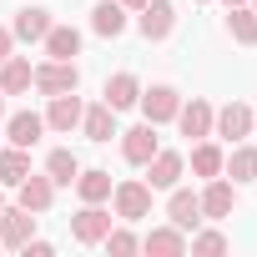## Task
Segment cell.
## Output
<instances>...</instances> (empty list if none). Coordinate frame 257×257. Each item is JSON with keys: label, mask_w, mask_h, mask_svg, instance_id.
<instances>
[{"label": "cell", "mask_w": 257, "mask_h": 257, "mask_svg": "<svg viewBox=\"0 0 257 257\" xmlns=\"http://www.w3.org/2000/svg\"><path fill=\"white\" fill-rule=\"evenodd\" d=\"M31 86L41 91V96H66V91H76L81 86V71H76V61H41L36 71H31Z\"/></svg>", "instance_id": "cell-1"}, {"label": "cell", "mask_w": 257, "mask_h": 257, "mask_svg": "<svg viewBox=\"0 0 257 257\" xmlns=\"http://www.w3.org/2000/svg\"><path fill=\"white\" fill-rule=\"evenodd\" d=\"M111 202H116V217H121V222L152 217V187H147V182H116V187H111Z\"/></svg>", "instance_id": "cell-2"}, {"label": "cell", "mask_w": 257, "mask_h": 257, "mask_svg": "<svg viewBox=\"0 0 257 257\" xmlns=\"http://www.w3.org/2000/svg\"><path fill=\"white\" fill-rule=\"evenodd\" d=\"M212 137L247 142V137H252V106H247V101H227V106L212 116Z\"/></svg>", "instance_id": "cell-3"}, {"label": "cell", "mask_w": 257, "mask_h": 257, "mask_svg": "<svg viewBox=\"0 0 257 257\" xmlns=\"http://www.w3.org/2000/svg\"><path fill=\"white\" fill-rule=\"evenodd\" d=\"M172 26H177V6H172V0H147V6L137 11V31L147 41H167Z\"/></svg>", "instance_id": "cell-4"}, {"label": "cell", "mask_w": 257, "mask_h": 257, "mask_svg": "<svg viewBox=\"0 0 257 257\" xmlns=\"http://www.w3.org/2000/svg\"><path fill=\"white\" fill-rule=\"evenodd\" d=\"M182 172H187L182 152H167V147H157V157L147 162V187H152V192H172V187L182 182Z\"/></svg>", "instance_id": "cell-5"}, {"label": "cell", "mask_w": 257, "mask_h": 257, "mask_svg": "<svg viewBox=\"0 0 257 257\" xmlns=\"http://www.w3.org/2000/svg\"><path fill=\"white\" fill-rule=\"evenodd\" d=\"M197 197H202V217H207V222H222V217H232V207H237V182L207 177V192H197Z\"/></svg>", "instance_id": "cell-6"}, {"label": "cell", "mask_w": 257, "mask_h": 257, "mask_svg": "<svg viewBox=\"0 0 257 257\" xmlns=\"http://www.w3.org/2000/svg\"><path fill=\"white\" fill-rule=\"evenodd\" d=\"M106 232H111V212H106L101 202H86V207L71 217V237H76V242H86V247H96Z\"/></svg>", "instance_id": "cell-7"}, {"label": "cell", "mask_w": 257, "mask_h": 257, "mask_svg": "<svg viewBox=\"0 0 257 257\" xmlns=\"http://www.w3.org/2000/svg\"><path fill=\"white\" fill-rule=\"evenodd\" d=\"M157 126L152 121H142V126H132V132H121V157L132 162V167H147L152 157H157Z\"/></svg>", "instance_id": "cell-8"}, {"label": "cell", "mask_w": 257, "mask_h": 257, "mask_svg": "<svg viewBox=\"0 0 257 257\" xmlns=\"http://www.w3.org/2000/svg\"><path fill=\"white\" fill-rule=\"evenodd\" d=\"M137 106L147 111V121H152V126H162V121H177V106H182V91H177V86H147Z\"/></svg>", "instance_id": "cell-9"}, {"label": "cell", "mask_w": 257, "mask_h": 257, "mask_svg": "<svg viewBox=\"0 0 257 257\" xmlns=\"http://www.w3.org/2000/svg\"><path fill=\"white\" fill-rule=\"evenodd\" d=\"M167 217L182 227V232H197L207 217H202V197L192 192V187H172V197H167Z\"/></svg>", "instance_id": "cell-10"}, {"label": "cell", "mask_w": 257, "mask_h": 257, "mask_svg": "<svg viewBox=\"0 0 257 257\" xmlns=\"http://www.w3.org/2000/svg\"><path fill=\"white\" fill-rule=\"evenodd\" d=\"M36 237V212H26V207H6L0 212V247H26Z\"/></svg>", "instance_id": "cell-11"}, {"label": "cell", "mask_w": 257, "mask_h": 257, "mask_svg": "<svg viewBox=\"0 0 257 257\" xmlns=\"http://www.w3.org/2000/svg\"><path fill=\"white\" fill-rule=\"evenodd\" d=\"M212 106L202 101V96H192V101H182L177 106V126H182V137H192V142H202V137H212Z\"/></svg>", "instance_id": "cell-12"}, {"label": "cell", "mask_w": 257, "mask_h": 257, "mask_svg": "<svg viewBox=\"0 0 257 257\" xmlns=\"http://www.w3.org/2000/svg\"><path fill=\"white\" fill-rule=\"evenodd\" d=\"M81 96L76 91H66V96H51V106H46V132H76L81 126Z\"/></svg>", "instance_id": "cell-13"}, {"label": "cell", "mask_w": 257, "mask_h": 257, "mask_svg": "<svg viewBox=\"0 0 257 257\" xmlns=\"http://www.w3.org/2000/svg\"><path fill=\"white\" fill-rule=\"evenodd\" d=\"M16 192H21V207H26V212H36V217H41V212H51V202H56V182H51L46 172H31Z\"/></svg>", "instance_id": "cell-14"}, {"label": "cell", "mask_w": 257, "mask_h": 257, "mask_svg": "<svg viewBox=\"0 0 257 257\" xmlns=\"http://www.w3.org/2000/svg\"><path fill=\"white\" fill-rule=\"evenodd\" d=\"M142 252H152V257H182L187 252V232L172 222V227H152L147 237H142Z\"/></svg>", "instance_id": "cell-15"}, {"label": "cell", "mask_w": 257, "mask_h": 257, "mask_svg": "<svg viewBox=\"0 0 257 257\" xmlns=\"http://www.w3.org/2000/svg\"><path fill=\"white\" fill-rule=\"evenodd\" d=\"M56 21H51V11H41V6H26L21 16H16V26H11V36L16 41H26V46H36V41H46V31H51Z\"/></svg>", "instance_id": "cell-16"}, {"label": "cell", "mask_w": 257, "mask_h": 257, "mask_svg": "<svg viewBox=\"0 0 257 257\" xmlns=\"http://www.w3.org/2000/svg\"><path fill=\"white\" fill-rule=\"evenodd\" d=\"M137 101H142V81H137L132 71H116V76L106 81V106H111V111H132Z\"/></svg>", "instance_id": "cell-17"}, {"label": "cell", "mask_w": 257, "mask_h": 257, "mask_svg": "<svg viewBox=\"0 0 257 257\" xmlns=\"http://www.w3.org/2000/svg\"><path fill=\"white\" fill-rule=\"evenodd\" d=\"M41 132H46V116H36V111H16L11 121H6V137H11V147H36L41 142Z\"/></svg>", "instance_id": "cell-18"}, {"label": "cell", "mask_w": 257, "mask_h": 257, "mask_svg": "<svg viewBox=\"0 0 257 257\" xmlns=\"http://www.w3.org/2000/svg\"><path fill=\"white\" fill-rule=\"evenodd\" d=\"M81 132H86L91 142H111V137H121V132H116V111H111L106 101L86 106V111H81Z\"/></svg>", "instance_id": "cell-19"}, {"label": "cell", "mask_w": 257, "mask_h": 257, "mask_svg": "<svg viewBox=\"0 0 257 257\" xmlns=\"http://www.w3.org/2000/svg\"><path fill=\"white\" fill-rule=\"evenodd\" d=\"M91 31L106 36V41H116V36L126 31V6H121V0H96V11H91Z\"/></svg>", "instance_id": "cell-20"}, {"label": "cell", "mask_w": 257, "mask_h": 257, "mask_svg": "<svg viewBox=\"0 0 257 257\" xmlns=\"http://www.w3.org/2000/svg\"><path fill=\"white\" fill-rule=\"evenodd\" d=\"M41 46H46L51 61H76V56H81V31H76V26H51Z\"/></svg>", "instance_id": "cell-21"}, {"label": "cell", "mask_w": 257, "mask_h": 257, "mask_svg": "<svg viewBox=\"0 0 257 257\" xmlns=\"http://www.w3.org/2000/svg\"><path fill=\"white\" fill-rule=\"evenodd\" d=\"M31 56H6L0 61V91L6 96H21V91H31Z\"/></svg>", "instance_id": "cell-22"}, {"label": "cell", "mask_w": 257, "mask_h": 257, "mask_svg": "<svg viewBox=\"0 0 257 257\" xmlns=\"http://www.w3.org/2000/svg\"><path fill=\"white\" fill-rule=\"evenodd\" d=\"M222 172H227L232 182H257V147L237 142V147H232V157H222Z\"/></svg>", "instance_id": "cell-23"}, {"label": "cell", "mask_w": 257, "mask_h": 257, "mask_svg": "<svg viewBox=\"0 0 257 257\" xmlns=\"http://www.w3.org/2000/svg\"><path fill=\"white\" fill-rule=\"evenodd\" d=\"M31 177V152L26 147H6L0 152V187H21Z\"/></svg>", "instance_id": "cell-24"}, {"label": "cell", "mask_w": 257, "mask_h": 257, "mask_svg": "<svg viewBox=\"0 0 257 257\" xmlns=\"http://www.w3.org/2000/svg\"><path fill=\"white\" fill-rule=\"evenodd\" d=\"M76 172H81V162H76L71 147H56V152L46 157V177H51L56 187H76Z\"/></svg>", "instance_id": "cell-25"}, {"label": "cell", "mask_w": 257, "mask_h": 257, "mask_svg": "<svg viewBox=\"0 0 257 257\" xmlns=\"http://www.w3.org/2000/svg\"><path fill=\"white\" fill-rule=\"evenodd\" d=\"M76 192H81V202H111V172H101V167L76 172Z\"/></svg>", "instance_id": "cell-26"}, {"label": "cell", "mask_w": 257, "mask_h": 257, "mask_svg": "<svg viewBox=\"0 0 257 257\" xmlns=\"http://www.w3.org/2000/svg\"><path fill=\"white\" fill-rule=\"evenodd\" d=\"M232 16H227V26H232V41L237 46H257V16H252V6H227Z\"/></svg>", "instance_id": "cell-27"}, {"label": "cell", "mask_w": 257, "mask_h": 257, "mask_svg": "<svg viewBox=\"0 0 257 257\" xmlns=\"http://www.w3.org/2000/svg\"><path fill=\"white\" fill-rule=\"evenodd\" d=\"M192 172L197 177H222V147H212L207 137L192 147Z\"/></svg>", "instance_id": "cell-28"}, {"label": "cell", "mask_w": 257, "mask_h": 257, "mask_svg": "<svg viewBox=\"0 0 257 257\" xmlns=\"http://www.w3.org/2000/svg\"><path fill=\"white\" fill-rule=\"evenodd\" d=\"M101 242H106V252H116V257H132V252H142V237H137V232H126V227H111Z\"/></svg>", "instance_id": "cell-29"}, {"label": "cell", "mask_w": 257, "mask_h": 257, "mask_svg": "<svg viewBox=\"0 0 257 257\" xmlns=\"http://www.w3.org/2000/svg\"><path fill=\"white\" fill-rule=\"evenodd\" d=\"M187 252H227V232H217V227H207V232H192L187 237Z\"/></svg>", "instance_id": "cell-30"}, {"label": "cell", "mask_w": 257, "mask_h": 257, "mask_svg": "<svg viewBox=\"0 0 257 257\" xmlns=\"http://www.w3.org/2000/svg\"><path fill=\"white\" fill-rule=\"evenodd\" d=\"M21 252H26V257H51V252H56V247H51V242H46V237H31V242H26V247H21Z\"/></svg>", "instance_id": "cell-31"}, {"label": "cell", "mask_w": 257, "mask_h": 257, "mask_svg": "<svg viewBox=\"0 0 257 257\" xmlns=\"http://www.w3.org/2000/svg\"><path fill=\"white\" fill-rule=\"evenodd\" d=\"M11 46H16V36H11L6 26H0V61H6V56H11Z\"/></svg>", "instance_id": "cell-32"}, {"label": "cell", "mask_w": 257, "mask_h": 257, "mask_svg": "<svg viewBox=\"0 0 257 257\" xmlns=\"http://www.w3.org/2000/svg\"><path fill=\"white\" fill-rule=\"evenodd\" d=\"M121 6H126V11H142V6H147V0H121Z\"/></svg>", "instance_id": "cell-33"}, {"label": "cell", "mask_w": 257, "mask_h": 257, "mask_svg": "<svg viewBox=\"0 0 257 257\" xmlns=\"http://www.w3.org/2000/svg\"><path fill=\"white\" fill-rule=\"evenodd\" d=\"M0 116H6V91H0Z\"/></svg>", "instance_id": "cell-34"}, {"label": "cell", "mask_w": 257, "mask_h": 257, "mask_svg": "<svg viewBox=\"0 0 257 257\" xmlns=\"http://www.w3.org/2000/svg\"><path fill=\"white\" fill-rule=\"evenodd\" d=\"M227 6H247V0H227Z\"/></svg>", "instance_id": "cell-35"}, {"label": "cell", "mask_w": 257, "mask_h": 257, "mask_svg": "<svg viewBox=\"0 0 257 257\" xmlns=\"http://www.w3.org/2000/svg\"><path fill=\"white\" fill-rule=\"evenodd\" d=\"M247 6H252V16H257V0H247Z\"/></svg>", "instance_id": "cell-36"}, {"label": "cell", "mask_w": 257, "mask_h": 257, "mask_svg": "<svg viewBox=\"0 0 257 257\" xmlns=\"http://www.w3.org/2000/svg\"><path fill=\"white\" fill-rule=\"evenodd\" d=\"M252 132H257V111H252Z\"/></svg>", "instance_id": "cell-37"}, {"label": "cell", "mask_w": 257, "mask_h": 257, "mask_svg": "<svg viewBox=\"0 0 257 257\" xmlns=\"http://www.w3.org/2000/svg\"><path fill=\"white\" fill-rule=\"evenodd\" d=\"M0 212H6V197H0Z\"/></svg>", "instance_id": "cell-38"}, {"label": "cell", "mask_w": 257, "mask_h": 257, "mask_svg": "<svg viewBox=\"0 0 257 257\" xmlns=\"http://www.w3.org/2000/svg\"><path fill=\"white\" fill-rule=\"evenodd\" d=\"M197 6H202V0H197Z\"/></svg>", "instance_id": "cell-39"}]
</instances>
